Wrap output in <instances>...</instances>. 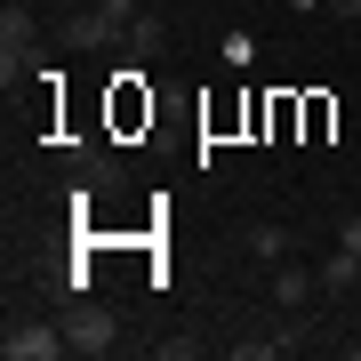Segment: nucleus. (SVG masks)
Listing matches in <instances>:
<instances>
[{
	"label": "nucleus",
	"instance_id": "obj_1",
	"mask_svg": "<svg viewBox=\"0 0 361 361\" xmlns=\"http://www.w3.org/2000/svg\"><path fill=\"white\" fill-rule=\"evenodd\" d=\"M0 353H8V361H65L73 337H65V322H8Z\"/></svg>",
	"mask_w": 361,
	"mask_h": 361
},
{
	"label": "nucleus",
	"instance_id": "obj_2",
	"mask_svg": "<svg viewBox=\"0 0 361 361\" xmlns=\"http://www.w3.org/2000/svg\"><path fill=\"white\" fill-rule=\"evenodd\" d=\"M25 56H32V8L25 0H8V8H0V80H25Z\"/></svg>",
	"mask_w": 361,
	"mask_h": 361
},
{
	"label": "nucleus",
	"instance_id": "obj_3",
	"mask_svg": "<svg viewBox=\"0 0 361 361\" xmlns=\"http://www.w3.org/2000/svg\"><path fill=\"white\" fill-rule=\"evenodd\" d=\"M65 337H73V353H113L121 345V322L104 305H73L65 313Z\"/></svg>",
	"mask_w": 361,
	"mask_h": 361
},
{
	"label": "nucleus",
	"instance_id": "obj_4",
	"mask_svg": "<svg viewBox=\"0 0 361 361\" xmlns=\"http://www.w3.org/2000/svg\"><path fill=\"white\" fill-rule=\"evenodd\" d=\"M313 297H322V265H297V257L273 265V305H281V313H305Z\"/></svg>",
	"mask_w": 361,
	"mask_h": 361
},
{
	"label": "nucleus",
	"instance_id": "obj_5",
	"mask_svg": "<svg viewBox=\"0 0 361 361\" xmlns=\"http://www.w3.org/2000/svg\"><path fill=\"white\" fill-rule=\"evenodd\" d=\"M297 337H305V322H297V313H289L281 329H265V337H241V345H233V353H241V361H281V353H297Z\"/></svg>",
	"mask_w": 361,
	"mask_h": 361
},
{
	"label": "nucleus",
	"instance_id": "obj_6",
	"mask_svg": "<svg viewBox=\"0 0 361 361\" xmlns=\"http://www.w3.org/2000/svg\"><path fill=\"white\" fill-rule=\"evenodd\" d=\"M345 289H361V249L337 241V257L322 265V297H345Z\"/></svg>",
	"mask_w": 361,
	"mask_h": 361
},
{
	"label": "nucleus",
	"instance_id": "obj_7",
	"mask_svg": "<svg viewBox=\"0 0 361 361\" xmlns=\"http://www.w3.org/2000/svg\"><path fill=\"white\" fill-rule=\"evenodd\" d=\"M241 249H249V257H265V265H281V257H289V233H281V225H249Z\"/></svg>",
	"mask_w": 361,
	"mask_h": 361
},
{
	"label": "nucleus",
	"instance_id": "obj_8",
	"mask_svg": "<svg viewBox=\"0 0 361 361\" xmlns=\"http://www.w3.org/2000/svg\"><path fill=\"white\" fill-rule=\"evenodd\" d=\"M73 40H80V49H104V40H121V25L97 16V8H73Z\"/></svg>",
	"mask_w": 361,
	"mask_h": 361
},
{
	"label": "nucleus",
	"instance_id": "obj_9",
	"mask_svg": "<svg viewBox=\"0 0 361 361\" xmlns=\"http://www.w3.org/2000/svg\"><path fill=\"white\" fill-rule=\"evenodd\" d=\"M161 40H169V25H161V16H137V25H129V49H137V56H153Z\"/></svg>",
	"mask_w": 361,
	"mask_h": 361
},
{
	"label": "nucleus",
	"instance_id": "obj_10",
	"mask_svg": "<svg viewBox=\"0 0 361 361\" xmlns=\"http://www.w3.org/2000/svg\"><path fill=\"white\" fill-rule=\"evenodd\" d=\"M89 8H97V16H113V25H121V40H129V25L145 16V0H89Z\"/></svg>",
	"mask_w": 361,
	"mask_h": 361
},
{
	"label": "nucleus",
	"instance_id": "obj_11",
	"mask_svg": "<svg viewBox=\"0 0 361 361\" xmlns=\"http://www.w3.org/2000/svg\"><path fill=\"white\" fill-rule=\"evenodd\" d=\"M322 8H329V16H361V0H322Z\"/></svg>",
	"mask_w": 361,
	"mask_h": 361
},
{
	"label": "nucleus",
	"instance_id": "obj_12",
	"mask_svg": "<svg viewBox=\"0 0 361 361\" xmlns=\"http://www.w3.org/2000/svg\"><path fill=\"white\" fill-rule=\"evenodd\" d=\"M337 241H345V249H361V217H345V233H337Z\"/></svg>",
	"mask_w": 361,
	"mask_h": 361
}]
</instances>
